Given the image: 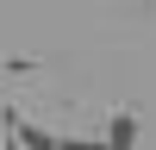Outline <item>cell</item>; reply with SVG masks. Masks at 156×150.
<instances>
[{
  "instance_id": "obj_1",
  "label": "cell",
  "mask_w": 156,
  "mask_h": 150,
  "mask_svg": "<svg viewBox=\"0 0 156 150\" xmlns=\"http://www.w3.org/2000/svg\"><path fill=\"white\" fill-rule=\"evenodd\" d=\"M137 144V119L131 112H112V131H106V150H131Z\"/></svg>"
},
{
  "instance_id": "obj_3",
  "label": "cell",
  "mask_w": 156,
  "mask_h": 150,
  "mask_svg": "<svg viewBox=\"0 0 156 150\" xmlns=\"http://www.w3.org/2000/svg\"><path fill=\"white\" fill-rule=\"evenodd\" d=\"M6 150H19V138H6Z\"/></svg>"
},
{
  "instance_id": "obj_2",
  "label": "cell",
  "mask_w": 156,
  "mask_h": 150,
  "mask_svg": "<svg viewBox=\"0 0 156 150\" xmlns=\"http://www.w3.org/2000/svg\"><path fill=\"white\" fill-rule=\"evenodd\" d=\"M12 138H19L25 150H62V144H56L50 131H37V125H25V119H12Z\"/></svg>"
}]
</instances>
